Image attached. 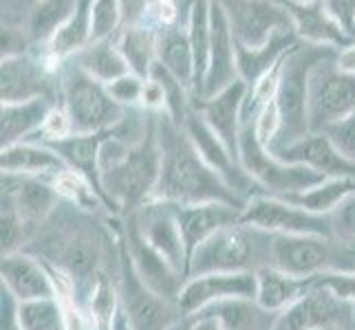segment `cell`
I'll list each match as a JSON object with an SVG mask.
<instances>
[{
  "label": "cell",
  "mask_w": 355,
  "mask_h": 330,
  "mask_svg": "<svg viewBox=\"0 0 355 330\" xmlns=\"http://www.w3.org/2000/svg\"><path fill=\"white\" fill-rule=\"evenodd\" d=\"M157 137L162 148V174L153 201L170 205L227 203L243 210L245 201L203 161L188 132L166 113L157 115Z\"/></svg>",
  "instance_id": "cell-1"
},
{
  "label": "cell",
  "mask_w": 355,
  "mask_h": 330,
  "mask_svg": "<svg viewBox=\"0 0 355 330\" xmlns=\"http://www.w3.org/2000/svg\"><path fill=\"white\" fill-rule=\"evenodd\" d=\"M338 48L318 46L298 42L291 46L287 55L280 62V77L276 91V108L280 115V132L269 150L285 148L289 143H296L311 132L309 126V89L311 75L322 62L336 59Z\"/></svg>",
  "instance_id": "cell-2"
},
{
  "label": "cell",
  "mask_w": 355,
  "mask_h": 330,
  "mask_svg": "<svg viewBox=\"0 0 355 330\" xmlns=\"http://www.w3.org/2000/svg\"><path fill=\"white\" fill-rule=\"evenodd\" d=\"M162 174V148L157 137V115L150 117L144 139L130 145L128 154L113 167L102 172V190L113 212H137L155 199V190Z\"/></svg>",
  "instance_id": "cell-3"
},
{
  "label": "cell",
  "mask_w": 355,
  "mask_h": 330,
  "mask_svg": "<svg viewBox=\"0 0 355 330\" xmlns=\"http://www.w3.org/2000/svg\"><path fill=\"white\" fill-rule=\"evenodd\" d=\"M272 234L243 223L218 229L190 253L186 279L205 273L259 271L272 264Z\"/></svg>",
  "instance_id": "cell-4"
},
{
  "label": "cell",
  "mask_w": 355,
  "mask_h": 330,
  "mask_svg": "<svg viewBox=\"0 0 355 330\" xmlns=\"http://www.w3.org/2000/svg\"><path fill=\"white\" fill-rule=\"evenodd\" d=\"M60 104L71 117L73 134L111 130L130 110L119 106L102 82L87 75L71 59L60 73Z\"/></svg>",
  "instance_id": "cell-5"
},
{
  "label": "cell",
  "mask_w": 355,
  "mask_h": 330,
  "mask_svg": "<svg viewBox=\"0 0 355 330\" xmlns=\"http://www.w3.org/2000/svg\"><path fill=\"white\" fill-rule=\"evenodd\" d=\"M272 266L296 277L355 273V247L331 236H274Z\"/></svg>",
  "instance_id": "cell-6"
},
{
  "label": "cell",
  "mask_w": 355,
  "mask_h": 330,
  "mask_svg": "<svg viewBox=\"0 0 355 330\" xmlns=\"http://www.w3.org/2000/svg\"><path fill=\"white\" fill-rule=\"evenodd\" d=\"M256 124V121H254ZM254 124H245L241 128L239 158L245 172L256 178V183L272 196H287L320 185L329 176L315 172L307 165L285 163L276 154L269 152L256 134Z\"/></svg>",
  "instance_id": "cell-7"
},
{
  "label": "cell",
  "mask_w": 355,
  "mask_h": 330,
  "mask_svg": "<svg viewBox=\"0 0 355 330\" xmlns=\"http://www.w3.org/2000/svg\"><path fill=\"white\" fill-rule=\"evenodd\" d=\"M241 223L272 236H331L329 216L313 214L272 194H256L245 203Z\"/></svg>",
  "instance_id": "cell-8"
},
{
  "label": "cell",
  "mask_w": 355,
  "mask_h": 330,
  "mask_svg": "<svg viewBox=\"0 0 355 330\" xmlns=\"http://www.w3.org/2000/svg\"><path fill=\"white\" fill-rule=\"evenodd\" d=\"M64 64L53 62L44 53H22L3 57L0 62V100L3 104L29 102L46 97L60 100V73Z\"/></svg>",
  "instance_id": "cell-9"
},
{
  "label": "cell",
  "mask_w": 355,
  "mask_h": 330,
  "mask_svg": "<svg viewBox=\"0 0 355 330\" xmlns=\"http://www.w3.org/2000/svg\"><path fill=\"white\" fill-rule=\"evenodd\" d=\"M338 57V55H336ZM355 113V75L336 66V59L322 62L311 75L309 126L311 132H324L338 121Z\"/></svg>",
  "instance_id": "cell-10"
},
{
  "label": "cell",
  "mask_w": 355,
  "mask_h": 330,
  "mask_svg": "<svg viewBox=\"0 0 355 330\" xmlns=\"http://www.w3.org/2000/svg\"><path fill=\"white\" fill-rule=\"evenodd\" d=\"M183 130L188 132L190 141L203 156V161L227 183V187L234 192L239 199L248 203L256 194H267L259 183H256L254 176L245 172L241 161L227 150V145L216 137V132L205 124V119L201 117L199 110L194 108V104L188 110L186 121H183Z\"/></svg>",
  "instance_id": "cell-11"
},
{
  "label": "cell",
  "mask_w": 355,
  "mask_h": 330,
  "mask_svg": "<svg viewBox=\"0 0 355 330\" xmlns=\"http://www.w3.org/2000/svg\"><path fill=\"white\" fill-rule=\"evenodd\" d=\"M355 326V304L318 284L293 306L276 315L272 330H347Z\"/></svg>",
  "instance_id": "cell-12"
},
{
  "label": "cell",
  "mask_w": 355,
  "mask_h": 330,
  "mask_svg": "<svg viewBox=\"0 0 355 330\" xmlns=\"http://www.w3.org/2000/svg\"><path fill=\"white\" fill-rule=\"evenodd\" d=\"M119 302L126 309L135 330H173V326L181 320V311L175 302L164 297L146 286L139 275L135 273L130 255L121 242V288Z\"/></svg>",
  "instance_id": "cell-13"
},
{
  "label": "cell",
  "mask_w": 355,
  "mask_h": 330,
  "mask_svg": "<svg viewBox=\"0 0 355 330\" xmlns=\"http://www.w3.org/2000/svg\"><path fill=\"white\" fill-rule=\"evenodd\" d=\"M225 9L234 38L243 46H263L276 31L293 29L289 11L278 0H216Z\"/></svg>",
  "instance_id": "cell-14"
},
{
  "label": "cell",
  "mask_w": 355,
  "mask_h": 330,
  "mask_svg": "<svg viewBox=\"0 0 355 330\" xmlns=\"http://www.w3.org/2000/svg\"><path fill=\"white\" fill-rule=\"evenodd\" d=\"M227 300H256V271L205 273L188 277L177 297V306L181 315H192Z\"/></svg>",
  "instance_id": "cell-15"
},
{
  "label": "cell",
  "mask_w": 355,
  "mask_h": 330,
  "mask_svg": "<svg viewBox=\"0 0 355 330\" xmlns=\"http://www.w3.org/2000/svg\"><path fill=\"white\" fill-rule=\"evenodd\" d=\"M130 223L159 255H164L179 273L186 275L188 249H186V242H183L173 207L168 203L150 201L144 207H139L137 212H132Z\"/></svg>",
  "instance_id": "cell-16"
},
{
  "label": "cell",
  "mask_w": 355,
  "mask_h": 330,
  "mask_svg": "<svg viewBox=\"0 0 355 330\" xmlns=\"http://www.w3.org/2000/svg\"><path fill=\"white\" fill-rule=\"evenodd\" d=\"M210 59H207V71L203 77V86L194 100H210L216 93L227 89L239 77V62H236V38L232 31L230 18L225 9L212 0L210 7Z\"/></svg>",
  "instance_id": "cell-17"
},
{
  "label": "cell",
  "mask_w": 355,
  "mask_h": 330,
  "mask_svg": "<svg viewBox=\"0 0 355 330\" xmlns=\"http://www.w3.org/2000/svg\"><path fill=\"white\" fill-rule=\"evenodd\" d=\"M124 247L130 255V262L135 266V273L139 275L141 282L148 286L155 295L164 297L168 302H175L186 284V275L179 273L164 255H159L148 242L141 238V234L128 220L126 225V240Z\"/></svg>",
  "instance_id": "cell-18"
},
{
  "label": "cell",
  "mask_w": 355,
  "mask_h": 330,
  "mask_svg": "<svg viewBox=\"0 0 355 330\" xmlns=\"http://www.w3.org/2000/svg\"><path fill=\"white\" fill-rule=\"evenodd\" d=\"M248 89H250L248 82L236 80L221 93L210 97V100H201V102L192 100L194 108L205 119V124L216 132V137L227 145V150L236 158H239V141H241V113H243L245 97H248Z\"/></svg>",
  "instance_id": "cell-19"
},
{
  "label": "cell",
  "mask_w": 355,
  "mask_h": 330,
  "mask_svg": "<svg viewBox=\"0 0 355 330\" xmlns=\"http://www.w3.org/2000/svg\"><path fill=\"white\" fill-rule=\"evenodd\" d=\"M272 154L285 163L307 165L329 178H355V163L336 150V145L324 132H309L300 141L278 148Z\"/></svg>",
  "instance_id": "cell-20"
},
{
  "label": "cell",
  "mask_w": 355,
  "mask_h": 330,
  "mask_svg": "<svg viewBox=\"0 0 355 330\" xmlns=\"http://www.w3.org/2000/svg\"><path fill=\"white\" fill-rule=\"evenodd\" d=\"M60 201L53 181L46 176H20L3 172V207L14 210L29 225H38Z\"/></svg>",
  "instance_id": "cell-21"
},
{
  "label": "cell",
  "mask_w": 355,
  "mask_h": 330,
  "mask_svg": "<svg viewBox=\"0 0 355 330\" xmlns=\"http://www.w3.org/2000/svg\"><path fill=\"white\" fill-rule=\"evenodd\" d=\"M0 279H3L0 288L11 293L18 302L55 297V284L51 271H49V264L24 251L3 255Z\"/></svg>",
  "instance_id": "cell-22"
},
{
  "label": "cell",
  "mask_w": 355,
  "mask_h": 330,
  "mask_svg": "<svg viewBox=\"0 0 355 330\" xmlns=\"http://www.w3.org/2000/svg\"><path fill=\"white\" fill-rule=\"evenodd\" d=\"M289 11V18L296 31V38L307 44L318 46H331V48H345L355 38L347 33L340 24L331 18V14L324 9L322 0L313 3H289V0H278Z\"/></svg>",
  "instance_id": "cell-23"
},
{
  "label": "cell",
  "mask_w": 355,
  "mask_h": 330,
  "mask_svg": "<svg viewBox=\"0 0 355 330\" xmlns=\"http://www.w3.org/2000/svg\"><path fill=\"white\" fill-rule=\"evenodd\" d=\"M170 205V203H168ZM179 223L183 242L190 253L218 229L241 223L243 210L227 203H199V205H170Z\"/></svg>",
  "instance_id": "cell-24"
},
{
  "label": "cell",
  "mask_w": 355,
  "mask_h": 330,
  "mask_svg": "<svg viewBox=\"0 0 355 330\" xmlns=\"http://www.w3.org/2000/svg\"><path fill=\"white\" fill-rule=\"evenodd\" d=\"M58 102L38 97L29 102L0 106V148H9L22 141H33L42 132L49 113Z\"/></svg>",
  "instance_id": "cell-25"
},
{
  "label": "cell",
  "mask_w": 355,
  "mask_h": 330,
  "mask_svg": "<svg viewBox=\"0 0 355 330\" xmlns=\"http://www.w3.org/2000/svg\"><path fill=\"white\" fill-rule=\"evenodd\" d=\"M315 288V277H296L276 266L256 271V302L269 313H283Z\"/></svg>",
  "instance_id": "cell-26"
},
{
  "label": "cell",
  "mask_w": 355,
  "mask_h": 330,
  "mask_svg": "<svg viewBox=\"0 0 355 330\" xmlns=\"http://www.w3.org/2000/svg\"><path fill=\"white\" fill-rule=\"evenodd\" d=\"M108 132L111 130L91 132V134H71V137L60 141H42L62 156L67 167L76 169L84 178H89L91 185L102 194V199H104V190H102V172H100V150L104 139L108 137Z\"/></svg>",
  "instance_id": "cell-27"
},
{
  "label": "cell",
  "mask_w": 355,
  "mask_h": 330,
  "mask_svg": "<svg viewBox=\"0 0 355 330\" xmlns=\"http://www.w3.org/2000/svg\"><path fill=\"white\" fill-rule=\"evenodd\" d=\"M0 169L7 174L51 178L58 172L67 169V163L46 143L22 141L16 145H9V148H0Z\"/></svg>",
  "instance_id": "cell-28"
},
{
  "label": "cell",
  "mask_w": 355,
  "mask_h": 330,
  "mask_svg": "<svg viewBox=\"0 0 355 330\" xmlns=\"http://www.w3.org/2000/svg\"><path fill=\"white\" fill-rule=\"evenodd\" d=\"M300 40L296 38L293 29H280L269 38L263 46H243L236 42V62H239V77L248 82V86L265 77L269 71L276 68L291 46H296Z\"/></svg>",
  "instance_id": "cell-29"
},
{
  "label": "cell",
  "mask_w": 355,
  "mask_h": 330,
  "mask_svg": "<svg viewBox=\"0 0 355 330\" xmlns=\"http://www.w3.org/2000/svg\"><path fill=\"white\" fill-rule=\"evenodd\" d=\"M93 7L95 0H78V7L73 11V16L67 20L64 27H60L58 33L51 38L42 53L51 57L53 62L64 64L82 51L84 46L93 42Z\"/></svg>",
  "instance_id": "cell-30"
},
{
  "label": "cell",
  "mask_w": 355,
  "mask_h": 330,
  "mask_svg": "<svg viewBox=\"0 0 355 330\" xmlns=\"http://www.w3.org/2000/svg\"><path fill=\"white\" fill-rule=\"evenodd\" d=\"M71 62L80 66L87 75L93 80L102 82L104 86H108L111 82L117 77L130 73L124 55H121L119 46H117V33L111 38H102V40H93L71 57Z\"/></svg>",
  "instance_id": "cell-31"
},
{
  "label": "cell",
  "mask_w": 355,
  "mask_h": 330,
  "mask_svg": "<svg viewBox=\"0 0 355 330\" xmlns=\"http://www.w3.org/2000/svg\"><path fill=\"white\" fill-rule=\"evenodd\" d=\"M157 62L162 64L168 73L186 84L192 93L194 86V53L190 44L188 27H175L162 31L157 38Z\"/></svg>",
  "instance_id": "cell-32"
},
{
  "label": "cell",
  "mask_w": 355,
  "mask_h": 330,
  "mask_svg": "<svg viewBox=\"0 0 355 330\" xmlns=\"http://www.w3.org/2000/svg\"><path fill=\"white\" fill-rule=\"evenodd\" d=\"M197 313L214 317V320L221 322L225 330H272L278 315L265 311L256 300L216 302L212 306L201 309Z\"/></svg>",
  "instance_id": "cell-33"
},
{
  "label": "cell",
  "mask_w": 355,
  "mask_h": 330,
  "mask_svg": "<svg viewBox=\"0 0 355 330\" xmlns=\"http://www.w3.org/2000/svg\"><path fill=\"white\" fill-rule=\"evenodd\" d=\"M157 38L159 33L144 24H126L117 31V46L124 55L130 73L148 80L157 62Z\"/></svg>",
  "instance_id": "cell-34"
},
{
  "label": "cell",
  "mask_w": 355,
  "mask_h": 330,
  "mask_svg": "<svg viewBox=\"0 0 355 330\" xmlns=\"http://www.w3.org/2000/svg\"><path fill=\"white\" fill-rule=\"evenodd\" d=\"M210 7L212 0H192L188 9V33L190 44L194 53V86H192V100L199 95L203 86V77L207 71V59H210Z\"/></svg>",
  "instance_id": "cell-35"
},
{
  "label": "cell",
  "mask_w": 355,
  "mask_h": 330,
  "mask_svg": "<svg viewBox=\"0 0 355 330\" xmlns=\"http://www.w3.org/2000/svg\"><path fill=\"white\" fill-rule=\"evenodd\" d=\"M76 7L78 0H38L29 11L27 24H24L29 40L44 48L58 33V29L64 27L67 20L73 16Z\"/></svg>",
  "instance_id": "cell-36"
},
{
  "label": "cell",
  "mask_w": 355,
  "mask_h": 330,
  "mask_svg": "<svg viewBox=\"0 0 355 330\" xmlns=\"http://www.w3.org/2000/svg\"><path fill=\"white\" fill-rule=\"evenodd\" d=\"M351 194H355V178H327L311 190L287 194V196L280 199H285L298 207H304V210H309L313 214L329 216Z\"/></svg>",
  "instance_id": "cell-37"
},
{
  "label": "cell",
  "mask_w": 355,
  "mask_h": 330,
  "mask_svg": "<svg viewBox=\"0 0 355 330\" xmlns=\"http://www.w3.org/2000/svg\"><path fill=\"white\" fill-rule=\"evenodd\" d=\"M18 320L22 330H69L64 306L58 297L18 302Z\"/></svg>",
  "instance_id": "cell-38"
},
{
  "label": "cell",
  "mask_w": 355,
  "mask_h": 330,
  "mask_svg": "<svg viewBox=\"0 0 355 330\" xmlns=\"http://www.w3.org/2000/svg\"><path fill=\"white\" fill-rule=\"evenodd\" d=\"M53 187L60 194V199H67L69 203H73L76 207H82V210L95 212L97 207H108L106 201L102 199V194L97 192L89 178H84L76 169H62L55 176H51Z\"/></svg>",
  "instance_id": "cell-39"
},
{
  "label": "cell",
  "mask_w": 355,
  "mask_h": 330,
  "mask_svg": "<svg viewBox=\"0 0 355 330\" xmlns=\"http://www.w3.org/2000/svg\"><path fill=\"white\" fill-rule=\"evenodd\" d=\"M137 24V22H135ZM139 24L148 27L157 33L181 27V5L179 0H148L144 7Z\"/></svg>",
  "instance_id": "cell-40"
},
{
  "label": "cell",
  "mask_w": 355,
  "mask_h": 330,
  "mask_svg": "<svg viewBox=\"0 0 355 330\" xmlns=\"http://www.w3.org/2000/svg\"><path fill=\"white\" fill-rule=\"evenodd\" d=\"M33 225H29L14 207H3L0 216V231H3V255L22 251L24 242L29 240Z\"/></svg>",
  "instance_id": "cell-41"
},
{
  "label": "cell",
  "mask_w": 355,
  "mask_h": 330,
  "mask_svg": "<svg viewBox=\"0 0 355 330\" xmlns=\"http://www.w3.org/2000/svg\"><path fill=\"white\" fill-rule=\"evenodd\" d=\"M121 29V0H95L93 40L111 38Z\"/></svg>",
  "instance_id": "cell-42"
},
{
  "label": "cell",
  "mask_w": 355,
  "mask_h": 330,
  "mask_svg": "<svg viewBox=\"0 0 355 330\" xmlns=\"http://www.w3.org/2000/svg\"><path fill=\"white\" fill-rule=\"evenodd\" d=\"M329 223H331V236L336 240L355 247V194L347 196L329 214Z\"/></svg>",
  "instance_id": "cell-43"
},
{
  "label": "cell",
  "mask_w": 355,
  "mask_h": 330,
  "mask_svg": "<svg viewBox=\"0 0 355 330\" xmlns=\"http://www.w3.org/2000/svg\"><path fill=\"white\" fill-rule=\"evenodd\" d=\"M144 84H146L144 77L135 75V73H126V75H121L115 82L108 84L106 89H108V93H111V97L119 106H124V108H139Z\"/></svg>",
  "instance_id": "cell-44"
},
{
  "label": "cell",
  "mask_w": 355,
  "mask_h": 330,
  "mask_svg": "<svg viewBox=\"0 0 355 330\" xmlns=\"http://www.w3.org/2000/svg\"><path fill=\"white\" fill-rule=\"evenodd\" d=\"M324 134L331 139V143L342 156L355 163V113H351L347 119H342L336 126L324 130Z\"/></svg>",
  "instance_id": "cell-45"
},
{
  "label": "cell",
  "mask_w": 355,
  "mask_h": 330,
  "mask_svg": "<svg viewBox=\"0 0 355 330\" xmlns=\"http://www.w3.org/2000/svg\"><path fill=\"white\" fill-rule=\"evenodd\" d=\"M139 108L144 110V113H150V115L166 113V93L162 89V84L155 82L153 77H148L144 84Z\"/></svg>",
  "instance_id": "cell-46"
},
{
  "label": "cell",
  "mask_w": 355,
  "mask_h": 330,
  "mask_svg": "<svg viewBox=\"0 0 355 330\" xmlns=\"http://www.w3.org/2000/svg\"><path fill=\"white\" fill-rule=\"evenodd\" d=\"M324 9L347 33L353 35L355 27V0H322Z\"/></svg>",
  "instance_id": "cell-47"
},
{
  "label": "cell",
  "mask_w": 355,
  "mask_h": 330,
  "mask_svg": "<svg viewBox=\"0 0 355 330\" xmlns=\"http://www.w3.org/2000/svg\"><path fill=\"white\" fill-rule=\"evenodd\" d=\"M33 42L29 40V35L24 29H11L3 27V57H14L29 53V46Z\"/></svg>",
  "instance_id": "cell-48"
},
{
  "label": "cell",
  "mask_w": 355,
  "mask_h": 330,
  "mask_svg": "<svg viewBox=\"0 0 355 330\" xmlns=\"http://www.w3.org/2000/svg\"><path fill=\"white\" fill-rule=\"evenodd\" d=\"M173 330H225V328L221 326V322L210 315L192 313V315H181V320L173 326Z\"/></svg>",
  "instance_id": "cell-49"
},
{
  "label": "cell",
  "mask_w": 355,
  "mask_h": 330,
  "mask_svg": "<svg viewBox=\"0 0 355 330\" xmlns=\"http://www.w3.org/2000/svg\"><path fill=\"white\" fill-rule=\"evenodd\" d=\"M148 0H121V27L139 22Z\"/></svg>",
  "instance_id": "cell-50"
},
{
  "label": "cell",
  "mask_w": 355,
  "mask_h": 330,
  "mask_svg": "<svg viewBox=\"0 0 355 330\" xmlns=\"http://www.w3.org/2000/svg\"><path fill=\"white\" fill-rule=\"evenodd\" d=\"M336 66H338L342 73H347V75H355V40H353L349 46L340 48V51H338Z\"/></svg>",
  "instance_id": "cell-51"
},
{
  "label": "cell",
  "mask_w": 355,
  "mask_h": 330,
  "mask_svg": "<svg viewBox=\"0 0 355 330\" xmlns=\"http://www.w3.org/2000/svg\"><path fill=\"white\" fill-rule=\"evenodd\" d=\"M108 330H135L132 322H130V317L126 313V309L121 306V302H119V306L113 315V320H111V326H108Z\"/></svg>",
  "instance_id": "cell-52"
},
{
  "label": "cell",
  "mask_w": 355,
  "mask_h": 330,
  "mask_svg": "<svg viewBox=\"0 0 355 330\" xmlns=\"http://www.w3.org/2000/svg\"><path fill=\"white\" fill-rule=\"evenodd\" d=\"M289 3H313V0H289Z\"/></svg>",
  "instance_id": "cell-53"
},
{
  "label": "cell",
  "mask_w": 355,
  "mask_h": 330,
  "mask_svg": "<svg viewBox=\"0 0 355 330\" xmlns=\"http://www.w3.org/2000/svg\"><path fill=\"white\" fill-rule=\"evenodd\" d=\"M353 38H355V27H353Z\"/></svg>",
  "instance_id": "cell-54"
}]
</instances>
